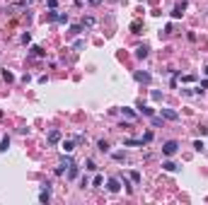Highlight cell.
I'll use <instances>...</instances> for the list:
<instances>
[{"instance_id": "cell-1", "label": "cell", "mask_w": 208, "mask_h": 205, "mask_svg": "<svg viewBox=\"0 0 208 205\" xmlns=\"http://www.w3.org/2000/svg\"><path fill=\"white\" fill-rule=\"evenodd\" d=\"M177 150H179V142H177V140H170V142H165V145H162V152H165L167 157H172Z\"/></svg>"}, {"instance_id": "cell-2", "label": "cell", "mask_w": 208, "mask_h": 205, "mask_svg": "<svg viewBox=\"0 0 208 205\" xmlns=\"http://www.w3.org/2000/svg\"><path fill=\"white\" fill-rule=\"evenodd\" d=\"M111 193H119V188H121V181L119 179H109V186H106Z\"/></svg>"}, {"instance_id": "cell-3", "label": "cell", "mask_w": 208, "mask_h": 205, "mask_svg": "<svg viewBox=\"0 0 208 205\" xmlns=\"http://www.w3.org/2000/svg\"><path fill=\"white\" fill-rule=\"evenodd\" d=\"M162 116H165L167 121H177V118H179V113L172 111V109H162Z\"/></svg>"}, {"instance_id": "cell-4", "label": "cell", "mask_w": 208, "mask_h": 205, "mask_svg": "<svg viewBox=\"0 0 208 205\" xmlns=\"http://www.w3.org/2000/svg\"><path fill=\"white\" fill-rule=\"evenodd\" d=\"M136 80L138 82H150V72H136Z\"/></svg>"}, {"instance_id": "cell-5", "label": "cell", "mask_w": 208, "mask_h": 205, "mask_svg": "<svg viewBox=\"0 0 208 205\" xmlns=\"http://www.w3.org/2000/svg\"><path fill=\"white\" fill-rule=\"evenodd\" d=\"M7 147H10V137L5 135L2 140H0V152H7Z\"/></svg>"}, {"instance_id": "cell-6", "label": "cell", "mask_w": 208, "mask_h": 205, "mask_svg": "<svg viewBox=\"0 0 208 205\" xmlns=\"http://www.w3.org/2000/svg\"><path fill=\"white\" fill-rule=\"evenodd\" d=\"M181 15H184V5H179V7H174V10H172V17H174V19H179Z\"/></svg>"}, {"instance_id": "cell-7", "label": "cell", "mask_w": 208, "mask_h": 205, "mask_svg": "<svg viewBox=\"0 0 208 205\" xmlns=\"http://www.w3.org/2000/svg\"><path fill=\"white\" fill-rule=\"evenodd\" d=\"M136 58H148V48H145V46L136 48Z\"/></svg>"}, {"instance_id": "cell-8", "label": "cell", "mask_w": 208, "mask_h": 205, "mask_svg": "<svg viewBox=\"0 0 208 205\" xmlns=\"http://www.w3.org/2000/svg\"><path fill=\"white\" fill-rule=\"evenodd\" d=\"M58 140H61V133L58 130H51L48 133V142H58Z\"/></svg>"}, {"instance_id": "cell-9", "label": "cell", "mask_w": 208, "mask_h": 205, "mask_svg": "<svg viewBox=\"0 0 208 205\" xmlns=\"http://www.w3.org/2000/svg\"><path fill=\"white\" fill-rule=\"evenodd\" d=\"M140 29H143L140 22H133V24H131V32H133V34H140Z\"/></svg>"}, {"instance_id": "cell-10", "label": "cell", "mask_w": 208, "mask_h": 205, "mask_svg": "<svg viewBox=\"0 0 208 205\" xmlns=\"http://www.w3.org/2000/svg\"><path fill=\"white\" fill-rule=\"evenodd\" d=\"M73 150H75V145H73L70 140H66V142H63V152H73Z\"/></svg>"}, {"instance_id": "cell-11", "label": "cell", "mask_w": 208, "mask_h": 205, "mask_svg": "<svg viewBox=\"0 0 208 205\" xmlns=\"http://www.w3.org/2000/svg\"><path fill=\"white\" fill-rule=\"evenodd\" d=\"M97 147H99L102 152H109V142H106V140H99V142H97Z\"/></svg>"}, {"instance_id": "cell-12", "label": "cell", "mask_w": 208, "mask_h": 205, "mask_svg": "<svg viewBox=\"0 0 208 205\" xmlns=\"http://www.w3.org/2000/svg\"><path fill=\"white\" fill-rule=\"evenodd\" d=\"M162 167H165V171H177V164L174 162H165Z\"/></svg>"}, {"instance_id": "cell-13", "label": "cell", "mask_w": 208, "mask_h": 205, "mask_svg": "<svg viewBox=\"0 0 208 205\" xmlns=\"http://www.w3.org/2000/svg\"><path fill=\"white\" fill-rule=\"evenodd\" d=\"M2 77H5V80H7V82H12V80H15V75H12V72H10V70H2Z\"/></svg>"}, {"instance_id": "cell-14", "label": "cell", "mask_w": 208, "mask_h": 205, "mask_svg": "<svg viewBox=\"0 0 208 205\" xmlns=\"http://www.w3.org/2000/svg\"><path fill=\"white\" fill-rule=\"evenodd\" d=\"M140 111H143L145 116H152V109H150V106H143V104H140Z\"/></svg>"}, {"instance_id": "cell-15", "label": "cell", "mask_w": 208, "mask_h": 205, "mask_svg": "<svg viewBox=\"0 0 208 205\" xmlns=\"http://www.w3.org/2000/svg\"><path fill=\"white\" fill-rule=\"evenodd\" d=\"M131 181H133V183H138V181H140V174H138V171H131Z\"/></svg>"}, {"instance_id": "cell-16", "label": "cell", "mask_w": 208, "mask_h": 205, "mask_svg": "<svg viewBox=\"0 0 208 205\" xmlns=\"http://www.w3.org/2000/svg\"><path fill=\"white\" fill-rule=\"evenodd\" d=\"M61 167H73V159H70V157H63V162H61Z\"/></svg>"}, {"instance_id": "cell-17", "label": "cell", "mask_w": 208, "mask_h": 205, "mask_svg": "<svg viewBox=\"0 0 208 205\" xmlns=\"http://www.w3.org/2000/svg\"><path fill=\"white\" fill-rule=\"evenodd\" d=\"M75 176H77V169H75V167H70V169H68V179H75Z\"/></svg>"}, {"instance_id": "cell-18", "label": "cell", "mask_w": 208, "mask_h": 205, "mask_svg": "<svg viewBox=\"0 0 208 205\" xmlns=\"http://www.w3.org/2000/svg\"><path fill=\"white\" fill-rule=\"evenodd\" d=\"M32 56H44V51H41L39 46H34V48H32Z\"/></svg>"}, {"instance_id": "cell-19", "label": "cell", "mask_w": 208, "mask_h": 205, "mask_svg": "<svg viewBox=\"0 0 208 205\" xmlns=\"http://www.w3.org/2000/svg\"><path fill=\"white\" fill-rule=\"evenodd\" d=\"M194 150H199V152H201V150H203V142H201V140H196V142H194Z\"/></svg>"}, {"instance_id": "cell-20", "label": "cell", "mask_w": 208, "mask_h": 205, "mask_svg": "<svg viewBox=\"0 0 208 205\" xmlns=\"http://www.w3.org/2000/svg\"><path fill=\"white\" fill-rule=\"evenodd\" d=\"M114 159H116V162H124L126 157H124V152H116V155H114Z\"/></svg>"}, {"instance_id": "cell-21", "label": "cell", "mask_w": 208, "mask_h": 205, "mask_svg": "<svg viewBox=\"0 0 208 205\" xmlns=\"http://www.w3.org/2000/svg\"><path fill=\"white\" fill-rule=\"evenodd\" d=\"M102 181H104L102 176H95V181H92V186H102Z\"/></svg>"}, {"instance_id": "cell-22", "label": "cell", "mask_w": 208, "mask_h": 205, "mask_svg": "<svg viewBox=\"0 0 208 205\" xmlns=\"http://www.w3.org/2000/svg\"><path fill=\"white\" fill-rule=\"evenodd\" d=\"M90 2H92V5H99V2H102V0H90Z\"/></svg>"}, {"instance_id": "cell-23", "label": "cell", "mask_w": 208, "mask_h": 205, "mask_svg": "<svg viewBox=\"0 0 208 205\" xmlns=\"http://www.w3.org/2000/svg\"><path fill=\"white\" fill-rule=\"evenodd\" d=\"M203 72H206V75H208V65H206V68H203Z\"/></svg>"}]
</instances>
